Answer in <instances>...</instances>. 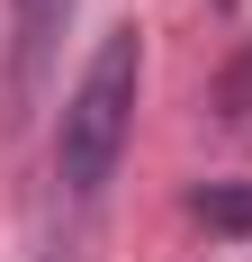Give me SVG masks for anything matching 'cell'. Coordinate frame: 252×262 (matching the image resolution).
I'll return each mask as SVG.
<instances>
[{"instance_id":"obj_1","label":"cell","mask_w":252,"mask_h":262,"mask_svg":"<svg viewBox=\"0 0 252 262\" xmlns=\"http://www.w3.org/2000/svg\"><path fill=\"white\" fill-rule=\"evenodd\" d=\"M135 91H144V36L117 27V36H99L90 73L63 100V127H54V181H63V199L90 208L108 190V172L126 154V127H135Z\"/></svg>"},{"instance_id":"obj_2","label":"cell","mask_w":252,"mask_h":262,"mask_svg":"<svg viewBox=\"0 0 252 262\" xmlns=\"http://www.w3.org/2000/svg\"><path fill=\"white\" fill-rule=\"evenodd\" d=\"M72 27V0H9V54H0V127H27L45 91V63Z\"/></svg>"},{"instance_id":"obj_3","label":"cell","mask_w":252,"mask_h":262,"mask_svg":"<svg viewBox=\"0 0 252 262\" xmlns=\"http://www.w3.org/2000/svg\"><path fill=\"white\" fill-rule=\"evenodd\" d=\"M189 208H198L207 226H225V235H234V226H252V190H198Z\"/></svg>"},{"instance_id":"obj_4","label":"cell","mask_w":252,"mask_h":262,"mask_svg":"<svg viewBox=\"0 0 252 262\" xmlns=\"http://www.w3.org/2000/svg\"><path fill=\"white\" fill-rule=\"evenodd\" d=\"M45 262H81V253H63V244H54V253H45Z\"/></svg>"}]
</instances>
